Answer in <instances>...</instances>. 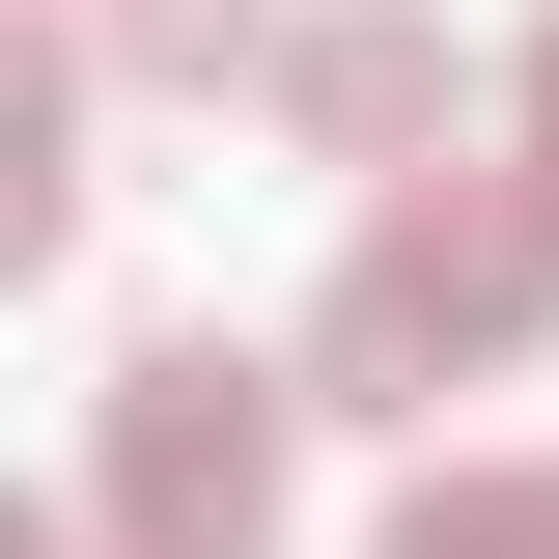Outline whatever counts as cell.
I'll use <instances>...</instances> for the list:
<instances>
[{"mask_svg":"<svg viewBox=\"0 0 559 559\" xmlns=\"http://www.w3.org/2000/svg\"><path fill=\"white\" fill-rule=\"evenodd\" d=\"M559 336V197L532 168H392L364 252L308 280V419H448Z\"/></svg>","mask_w":559,"mask_h":559,"instance_id":"cell-1","label":"cell"},{"mask_svg":"<svg viewBox=\"0 0 559 559\" xmlns=\"http://www.w3.org/2000/svg\"><path fill=\"white\" fill-rule=\"evenodd\" d=\"M84 503H112V559H280V503H308V364L140 336L112 392H84Z\"/></svg>","mask_w":559,"mask_h":559,"instance_id":"cell-2","label":"cell"},{"mask_svg":"<svg viewBox=\"0 0 559 559\" xmlns=\"http://www.w3.org/2000/svg\"><path fill=\"white\" fill-rule=\"evenodd\" d=\"M252 112L308 140V168H419V140H448V28H419V0H308Z\"/></svg>","mask_w":559,"mask_h":559,"instance_id":"cell-3","label":"cell"},{"mask_svg":"<svg viewBox=\"0 0 559 559\" xmlns=\"http://www.w3.org/2000/svg\"><path fill=\"white\" fill-rule=\"evenodd\" d=\"M84 28H28V57H0V224H28V252H84Z\"/></svg>","mask_w":559,"mask_h":559,"instance_id":"cell-4","label":"cell"},{"mask_svg":"<svg viewBox=\"0 0 559 559\" xmlns=\"http://www.w3.org/2000/svg\"><path fill=\"white\" fill-rule=\"evenodd\" d=\"M112 84H280V0H57Z\"/></svg>","mask_w":559,"mask_h":559,"instance_id":"cell-5","label":"cell"},{"mask_svg":"<svg viewBox=\"0 0 559 559\" xmlns=\"http://www.w3.org/2000/svg\"><path fill=\"white\" fill-rule=\"evenodd\" d=\"M392 559H559V476H476V448H448V476L392 503Z\"/></svg>","mask_w":559,"mask_h":559,"instance_id":"cell-6","label":"cell"},{"mask_svg":"<svg viewBox=\"0 0 559 559\" xmlns=\"http://www.w3.org/2000/svg\"><path fill=\"white\" fill-rule=\"evenodd\" d=\"M503 140H532V197H559V28H532V84H503Z\"/></svg>","mask_w":559,"mask_h":559,"instance_id":"cell-7","label":"cell"},{"mask_svg":"<svg viewBox=\"0 0 559 559\" xmlns=\"http://www.w3.org/2000/svg\"><path fill=\"white\" fill-rule=\"evenodd\" d=\"M28 559H112V503H84V532H28Z\"/></svg>","mask_w":559,"mask_h":559,"instance_id":"cell-8","label":"cell"}]
</instances>
